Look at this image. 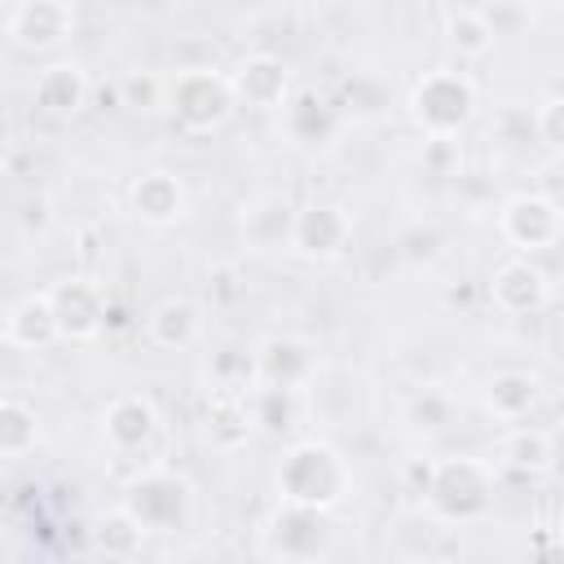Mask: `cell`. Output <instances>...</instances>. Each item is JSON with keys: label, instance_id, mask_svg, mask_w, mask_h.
Segmentation results:
<instances>
[{"label": "cell", "instance_id": "6da1fadb", "mask_svg": "<svg viewBox=\"0 0 564 564\" xmlns=\"http://www.w3.org/2000/svg\"><path fill=\"white\" fill-rule=\"evenodd\" d=\"M278 498L291 507L330 511L352 494V467L326 436L295 441L278 463Z\"/></svg>", "mask_w": 564, "mask_h": 564}, {"label": "cell", "instance_id": "7a4b0ae2", "mask_svg": "<svg viewBox=\"0 0 564 564\" xmlns=\"http://www.w3.org/2000/svg\"><path fill=\"white\" fill-rule=\"evenodd\" d=\"M163 110L167 119L189 132V137H212L220 132L234 110H238V93H234V75L216 70V66H181L167 75V93H163Z\"/></svg>", "mask_w": 564, "mask_h": 564}, {"label": "cell", "instance_id": "3957f363", "mask_svg": "<svg viewBox=\"0 0 564 564\" xmlns=\"http://www.w3.org/2000/svg\"><path fill=\"white\" fill-rule=\"evenodd\" d=\"M410 119L423 137H458L467 132V123L476 119V79L458 66H436L427 75L414 79L410 88Z\"/></svg>", "mask_w": 564, "mask_h": 564}, {"label": "cell", "instance_id": "277c9868", "mask_svg": "<svg viewBox=\"0 0 564 564\" xmlns=\"http://www.w3.org/2000/svg\"><path fill=\"white\" fill-rule=\"evenodd\" d=\"M494 494H498L494 467L485 458L454 454V458H436L423 502L432 507V516H441L449 524H471L494 511Z\"/></svg>", "mask_w": 564, "mask_h": 564}, {"label": "cell", "instance_id": "5b68a950", "mask_svg": "<svg viewBox=\"0 0 564 564\" xmlns=\"http://www.w3.org/2000/svg\"><path fill=\"white\" fill-rule=\"evenodd\" d=\"M498 234L520 251H551L564 238V207L551 194H511L498 207Z\"/></svg>", "mask_w": 564, "mask_h": 564}, {"label": "cell", "instance_id": "8992f818", "mask_svg": "<svg viewBox=\"0 0 564 564\" xmlns=\"http://www.w3.org/2000/svg\"><path fill=\"white\" fill-rule=\"evenodd\" d=\"M123 507L150 529V533H167L181 529L189 520V485L163 467H145L141 476L128 480Z\"/></svg>", "mask_w": 564, "mask_h": 564}, {"label": "cell", "instance_id": "52a82bcc", "mask_svg": "<svg viewBox=\"0 0 564 564\" xmlns=\"http://www.w3.org/2000/svg\"><path fill=\"white\" fill-rule=\"evenodd\" d=\"M4 31L18 53H53L75 35V4L70 0H13Z\"/></svg>", "mask_w": 564, "mask_h": 564}, {"label": "cell", "instance_id": "ba28073f", "mask_svg": "<svg viewBox=\"0 0 564 564\" xmlns=\"http://www.w3.org/2000/svg\"><path fill=\"white\" fill-rule=\"evenodd\" d=\"M352 247V212L339 203H304L295 212L291 251L313 264H330Z\"/></svg>", "mask_w": 564, "mask_h": 564}, {"label": "cell", "instance_id": "9c48e42d", "mask_svg": "<svg viewBox=\"0 0 564 564\" xmlns=\"http://www.w3.org/2000/svg\"><path fill=\"white\" fill-rule=\"evenodd\" d=\"M48 300H53V313H57V326H62V339H97L101 326H106V291L93 273H70V278H57L53 286H44Z\"/></svg>", "mask_w": 564, "mask_h": 564}, {"label": "cell", "instance_id": "30bf717a", "mask_svg": "<svg viewBox=\"0 0 564 564\" xmlns=\"http://www.w3.org/2000/svg\"><path fill=\"white\" fill-rule=\"evenodd\" d=\"M489 300H494V308L507 313V317H533V313L546 308L551 282H546V273H542L529 256L516 251L511 260H502V264L489 273Z\"/></svg>", "mask_w": 564, "mask_h": 564}, {"label": "cell", "instance_id": "8fae6325", "mask_svg": "<svg viewBox=\"0 0 564 564\" xmlns=\"http://www.w3.org/2000/svg\"><path fill=\"white\" fill-rule=\"evenodd\" d=\"M128 212L150 225V229H172L185 212H189V194L185 181L167 167H145L141 176H132L128 185Z\"/></svg>", "mask_w": 564, "mask_h": 564}, {"label": "cell", "instance_id": "7c38bea8", "mask_svg": "<svg viewBox=\"0 0 564 564\" xmlns=\"http://www.w3.org/2000/svg\"><path fill=\"white\" fill-rule=\"evenodd\" d=\"M154 436H159V410L145 392H123L101 410V441L110 445L115 458L145 449Z\"/></svg>", "mask_w": 564, "mask_h": 564}, {"label": "cell", "instance_id": "4fadbf2b", "mask_svg": "<svg viewBox=\"0 0 564 564\" xmlns=\"http://www.w3.org/2000/svg\"><path fill=\"white\" fill-rule=\"evenodd\" d=\"M304 405H308L313 423L348 427L357 419V410H361V383L344 366H317L313 379L304 383Z\"/></svg>", "mask_w": 564, "mask_h": 564}, {"label": "cell", "instance_id": "5bb4252c", "mask_svg": "<svg viewBox=\"0 0 564 564\" xmlns=\"http://www.w3.org/2000/svg\"><path fill=\"white\" fill-rule=\"evenodd\" d=\"M229 75H234L238 106L282 110L291 101V66L282 57H273V53H247Z\"/></svg>", "mask_w": 564, "mask_h": 564}, {"label": "cell", "instance_id": "9a60e30c", "mask_svg": "<svg viewBox=\"0 0 564 564\" xmlns=\"http://www.w3.org/2000/svg\"><path fill=\"white\" fill-rule=\"evenodd\" d=\"M313 370H317V357H313V348H308L304 339H295V335H273V339H264V344L256 348V357H251V375H256V383H264V388H300V392H304V383L313 379Z\"/></svg>", "mask_w": 564, "mask_h": 564}, {"label": "cell", "instance_id": "2e32d148", "mask_svg": "<svg viewBox=\"0 0 564 564\" xmlns=\"http://www.w3.org/2000/svg\"><path fill=\"white\" fill-rule=\"evenodd\" d=\"M295 203L282 189H264L247 198L242 207V242L256 251H291V229H295Z\"/></svg>", "mask_w": 564, "mask_h": 564}, {"label": "cell", "instance_id": "e0dca14e", "mask_svg": "<svg viewBox=\"0 0 564 564\" xmlns=\"http://www.w3.org/2000/svg\"><path fill=\"white\" fill-rule=\"evenodd\" d=\"M4 344L9 348H22V352H44L62 339V326H57V313H53V300L48 291H31L22 300H13L4 308Z\"/></svg>", "mask_w": 564, "mask_h": 564}, {"label": "cell", "instance_id": "ac0fdd59", "mask_svg": "<svg viewBox=\"0 0 564 564\" xmlns=\"http://www.w3.org/2000/svg\"><path fill=\"white\" fill-rule=\"evenodd\" d=\"M326 511H313V507H291L282 502L273 529H269V551L282 555V560H317L326 551Z\"/></svg>", "mask_w": 564, "mask_h": 564}, {"label": "cell", "instance_id": "d6986e66", "mask_svg": "<svg viewBox=\"0 0 564 564\" xmlns=\"http://www.w3.org/2000/svg\"><path fill=\"white\" fill-rule=\"evenodd\" d=\"M31 101H35V110H44L53 119L79 115L84 101H88V75H84V66L79 62H66V57L48 62L35 75V84H31Z\"/></svg>", "mask_w": 564, "mask_h": 564}, {"label": "cell", "instance_id": "ffe728a7", "mask_svg": "<svg viewBox=\"0 0 564 564\" xmlns=\"http://www.w3.org/2000/svg\"><path fill=\"white\" fill-rule=\"evenodd\" d=\"M542 401V379L529 370H498L485 383V410L498 423H524Z\"/></svg>", "mask_w": 564, "mask_h": 564}, {"label": "cell", "instance_id": "44dd1931", "mask_svg": "<svg viewBox=\"0 0 564 564\" xmlns=\"http://www.w3.org/2000/svg\"><path fill=\"white\" fill-rule=\"evenodd\" d=\"M198 326H203L198 304L185 300V295H167V300H159V304L150 308V317H145V335H150V344H154V348H167V352L189 348V344L198 339Z\"/></svg>", "mask_w": 564, "mask_h": 564}, {"label": "cell", "instance_id": "7402d4cb", "mask_svg": "<svg viewBox=\"0 0 564 564\" xmlns=\"http://www.w3.org/2000/svg\"><path fill=\"white\" fill-rule=\"evenodd\" d=\"M494 40H498V31H494V22H489L480 9H454V13L445 18V44L454 48L458 62H480V57H489V53H494Z\"/></svg>", "mask_w": 564, "mask_h": 564}, {"label": "cell", "instance_id": "603a6c76", "mask_svg": "<svg viewBox=\"0 0 564 564\" xmlns=\"http://www.w3.org/2000/svg\"><path fill=\"white\" fill-rule=\"evenodd\" d=\"M145 533H150V529H145L128 507H115V511H106V516L93 524V546H97L106 560H132V555H141Z\"/></svg>", "mask_w": 564, "mask_h": 564}, {"label": "cell", "instance_id": "cb8c5ba5", "mask_svg": "<svg viewBox=\"0 0 564 564\" xmlns=\"http://www.w3.org/2000/svg\"><path fill=\"white\" fill-rule=\"evenodd\" d=\"M40 441V419L35 410L18 397V392H4L0 397V454L13 463V458H26Z\"/></svg>", "mask_w": 564, "mask_h": 564}, {"label": "cell", "instance_id": "d4e9b609", "mask_svg": "<svg viewBox=\"0 0 564 564\" xmlns=\"http://www.w3.org/2000/svg\"><path fill=\"white\" fill-rule=\"evenodd\" d=\"M502 458L516 467V471H546L551 458H555V445L542 427H529V423H516L507 436H502Z\"/></svg>", "mask_w": 564, "mask_h": 564}, {"label": "cell", "instance_id": "484cf974", "mask_svg": "<svg viewBox=\"0 0 564 564\" xmlns=\"http://www.w3.org/2000/svg\"><path fill=\"white\" fill-rule=\"evenodd\" d=\"M123 106L132 110H163V93H167V75H154V70H132L123 79Z\"/></svg>", "mask_w": 564, "mask_h": 564}, {"label": "cell", "instance_id": "4316f807", "mask_svg": "<svg viewBox=\"0 0 564 564\" xmlns=\"http://www.w3.org/2000/svg\"><path fill=\"white\" fill-rule=\"evenodd\" d=\"M533 128H538V141L564 159V93L546 97L538 110H533Z\"/></svg>", "mask_w": 564, "mask_h": 564}, {"label": "cell", "instance_id": "83f0119b", "mask_svg": "<svg viewBox=\"0 0 564 564\" xmlns=\"http://www.w3.org/2000/svg\"><path fill=\"white\" fill-rule=\"evenodd\" d=\"M449 410H454V405H449V397H445V392L423 388V392H414V397H410V410H405V414H410V423H414V427L436 432V427H445V423H449Z\"/></svg>", "mask_w": 564, "mask_h": 564}, {"label": "cell", "instance_id": "f1b7e54d", "mask_svg": "<svg viewBox=\"0 0 564 564\" xmlns=\"http://www.w3.org/2000/svg\"><path fill=\"white\" fill-rule=\"evenodd\" d=\"M432 467H436L432 458H410V463H405V480H410V489H414L419 498H423L427 485H432Z\"/></svg>", "mask_w": 564, "mask_h": 564}]
</instances>
